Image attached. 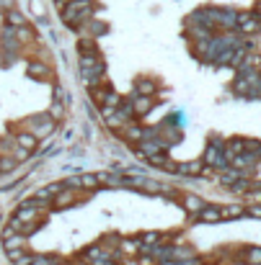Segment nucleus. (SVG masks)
<instances>
[{
    "mask_svg": "<svg viewBox=\"0 0 261 265\" xmlns=\"http://www.w3.org/2000/svg\"><path fill=\"white\" fill-rule=\"evenodd\" d=\"M29 124L34 126V129H31L34 132V139H42V136L52 134V129H55V124H52L49 116H31Z\"/></svg>",
    "mask_w": 261,
    "mask_h": 265,
    "instance_id": "obj_1",
    "label": "nucleus"
},
{
    "mask_svg": "<svg viewBox=\"0 0 261 265\" xmlns=\"http://www.w3.org/2000/svg\"><path fill=\"white\" fill-rule=\"evenodd\" d=\"M236 29H240L243 34H256V29H259V18H256V11L236 16Z\"/></svg>",
    "mask_w": 261,
    "mask_h": 265,
    "instance_id": "obj_2",
    "label": "nucleus"
},
{
    "mask_svg": "<svg viewBox=\"0 0 261 265\" xmlns=\"http://www.w3.org/2000/svg\"><path fill=\"white\" fill-rule=\"evenodd\" d=\"M196 222H202V224H218V222H222V214H220L218 206H202V211L196 214Z\"/></svg>",
    "mask_w": 261,
    "mask_h": 265,
    "instance_id": "obj_3",
    "label": "nucleus"
},
{
    "mask_svg": "<svg viewBox=\"0 0 261 265\" xmlns=\"http://www.w3.org/2000/svg\"><path fill=\"white\" fill-rule=\"evenodd\" d=\"M3 247L5 252H16V250H23L26 247V234H11V237H5L3 240Z\"/></svg>",
    "mask_w": 261,
    "mask_h": 265,
    "instance_id": "obj_4",
    "label": "nucleus"
},
{
    "mask_svg": "<svg viewBox=\"0 0 261 265\" xmlns=\"http://www.w3.org/2000/svg\"><path fill=\"white\" fill-rule=\"evenodd\" d=\"M73 201H75V190H65V188H62L60 193H57L55 198H52V204H55V208L60 211V208L70 206V204H73Z\"/></svg>",
    "mask_w": 261,
    "mask_h": 265,
    "instance_id": "obj_5",
    "label": "nucleus"
},
{
    "mask_svg": "<svg viewBox=\"0 0 261 265\" xmlns=\"http://www.w3.org/2000/svg\"><path fill=\"white\" fill-rule=\"evenodd\" d=\"M202 160H194V162H184V165H178L176 172H184V175H199L202 172Z\"/></svg>",
    "mask_w": 261,
    "mask_h": 265,
    "instance_id": "obj_6",
    "label": "nucleus"
},
{
    "mask_svg": "<svg viewBox=\"0 0 261 265\" xmlns=\"http://www.w3.org/2000/svg\"><path fill=\"white\" fill-rule=\"evenodd\" d=\"M16 147H21V150H26V152H29V150H34V147H37V139H34V134H16Z\"/></svg>",
    "mask_w": 261,
    "mask_h": 265,
    "instance_id": "obj_7",
    "label": "nucleus"
},
{
    "mask_svg": "<svg viewBox=\"0 0 261 265\" xmlns=\"http://www.w3.org/2000/svg\"><path fill=\"white\" fill-rule=\"evenodd\" d=\"M181 204H184V208H186V211L189 214H199L202 211V198H196V196H184V201H181Z\"/></svg>",
    "mask_w": 261,
    "mask_h": 265,
    "instance_id": "obj_8",
    "label": "nucleus"
},
{
    "mask_svg": "<svg viewBox=\"0 0 261 265\" xmlns=\"http://www.w3.org/2000/svg\"><path fill=\"white\" fill-rule=\"evenodd\" d=\"M150 103H152L150 98L134 95V108H132V111H134V114H148V111H150Z\"/></svg>",
    "mask_w": 261,
    "mask_h": 265,
    "instance_id": "obj_9",
    "label": "nucleus"
},
{
    "mask_svg": "<svg viewBox=\"0 0 261 265\" xmlns=\"http://www.w3.org/2000/svg\"><path fill=\"white\" fill-rule=\"evenodd\" d=\"M3 47H5V49H11V52H13V49L19 52V39L13 36L11 29H5V31H3Z\"/></svg>",
    "mask_w": 261,
    "mask_h": 265,
    "instance_id": "obj_10",
    "label": "nucleus"
},
{
    "mask_svg": "<svg viewBox=\"0 0 261 265\" xmlns=\"http://www.w3.org/2000/svg\"><path fill=\"white\" fill-rule=\"evenodd\" d=\"M80 188H96L101 183V175H80Z\"/></svg>",
    "mask_w": 261,
    "mask_h": 265,
    "instance_id": "obj_11",
    "label": "nucleus"
},
{
    "mask_svg": "<svg viewBox=\"0 0 261 265\" xmlns=\"http://www.w3.org/2000/svg\"><path fill=\"white\" fill-rule=\"evenodd\" d=\"M220 214H222V219H238V216H243V208L240 206H228V208H220Z\"/></svg>",
    "mask_w": 261,
    "mask_h": 265,
    "instance_id": "obj_12",
    "label": "nucleus"
},
{
    "mask_svg": "<svg viewBox=\"0 0 261 265\" xmlns=\"http://www.w3.org/2000/svg\"><path fill=\"white\" fill-rule=\"evenodd\" d=\"M155 90H158V88L145 80V83H140V85H137V95H142V98H150L152 93H155Z\"/></svg>",
    "mask_w": 261,
    "mask_h": 265,
    "instance_id": "obj_13",
    "label": "nucleus"
},
{
    "mask_svg": "<svg viewBox=\"0 0 261 265\" xmlns=\"http://www.w3.org/2000/svg\"><path fill=\"white\" fill-rule=\"evenodd\" d=\"M60 260L55 255H34V265H57Z\"/></svg>",
    "mask_w": 261,
    "mask_h": 265,
    "instance_id": "obj_14",
    "label": "nucleus"
},
{
    "mask_svg": "<svg viewBox=\"0 0 261 265\" xmlns=\"http://www.w3.org/2000/svg\"><path fill=\"white\" fill-rule=\"evenodd\" d=\"M29 75L31 77H47V70H44V65H39V62H31V65H29Z\"/></svg>",
    "mask_w": 261,
    "mask_h": 265,
    "instance_id": "obj_15",
    "label": "nucleus"
},
{
    "mask_svg": "<svg viewBox=\"0 0 261 265\" xmlns=\"http://www.w3.org/2000/svg\"><path fill=\"white\" fill-rule=\"evenodd\" d=\"M240 147H243V139H230L228 142V154L236 157V154H240Z\"/></svg>",
    "mask_w": 261,
    "mask_h": 265,
    "instance_id": "obj_16",
    "label": "nucleus"
},
{
    "mask_svg": "<svg viewBox=\"0 0 261 265\" xmlns=\"http://www.w3.org/2000/svg\"><path fill=\"white\" fill-rule=\"evenodd\" d=\"M243 258H246L251 265H259V258H261V255H259V247H251L246 255H243Z\"/></svg>",
    "mask_w": 261,
    "mask_h": 265,
    "instance_id": "obj_17",
    "label": "nucleus"
},
{
    "mask_svg": "<svg viewBox=\"0 0 261 265\" xmlns=\"http://www.w3.org/2000/svg\"><path fill=\"white\" fill-rule=\"evenodd\" d=\"M13 168H16V157H13V160L0 157V172H8V170H13Z\"/></svg>",
    "mask_w": 261,
    "mask_h": 265,
    "instance_id": "obj_18",
    "label": "nucleus"
},
{
    "mask_svg": "<svg viewBox=\"0 0 261 265\" xmlns=\"http://www.w3.org/2000/svg\"><path fill=\"white\" fill-rule=\"evenodd\" d=\"M8 21H13V23H19V26H23V18H21L19 13H13V11L8 13ZM19 26H16V29H19Z\"/></svg>",
    "mask_w": 261,
    "mask_h": 265,
    "instance_id": "obj_19",
    "label": "nucleus"
},
{
    "mask_svg": "<svg viewBox=\"0 0 261 265\" xmlns=\"http://www.w3.org/2000/svg\"><path fill=\"white\" fill-rule=\"evenodd\" d=\"M26 157H29V152L21 150V147H16V162H21V160H26Z\"/></svg>",
    "mask_w": 261,
    "mask_h": 265,
    "instance_id": "obj_20",
    "label": "nucleus"
},
{
    "mask_svg": "<svg viewBox=\"0 0 261 265\" xmlns=\"http://www.w3.org/2000/svg\"><path fill=\"white\" fill-rule=\"evenodd\" d=\"M19 36H21V39L26 41V39H31V31H29V29H23V26H21V31H19Z\"/></svg>",
    "mask_w": 261,
    "mask_h": 265,
    "instance_id": "obj_21",
    "label": "nucleus"
},
{
    "mask_svg": "<svg viewBox=\"0 0 261 265\" xmlns=\"http://www.w3.org/2000/svg\"><path fill=\"white\" fill-rule=\"evenodd\" d=\"M57 265H67V263H57Z\"/></svg>",
    "mask_w": 261,
    "mask_h": 265,
    "instance_id": "obj_22",
    "label": "nucleus"
}]
</instances>
